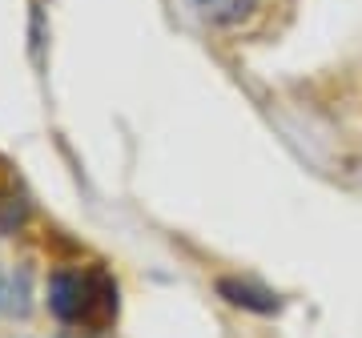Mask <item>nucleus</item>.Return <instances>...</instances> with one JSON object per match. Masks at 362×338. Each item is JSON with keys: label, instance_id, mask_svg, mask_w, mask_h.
I'll list each match as a JSON object with an SVG mask.
<instances>
[{"label": "nucleus", "instance_id": "1", "mask_svg": "<svg viewBox=\"0 0 362 338\" xmlns=\"http://www.w3.org/2000/svg\"><path fill=\"white\" fill-rule=\"evenodd\" d=\"M117 282L101 262H69L49 274L52 318L81 334H105L117 322Z\"/></svg>", "mask_w": 362, "mask_h": 338}, {"label": "nucleus", "instance_id": "2", "mask_svg": "<svg viewBox=\"0 0 362 338\" xmlns=\"http://www.w3.org/2000/svg\"><path fill=\"white\" fill-rule=\"evenodd\" d=\"M218 294L230 302V306H242V310H254V314H274L278 310V294H270L266 286H254V282L218 278Z\"/></svg>", "mask_w": 362, "mask_h": 338}, {"label": "nucleus", "instance_id": "3", "mask_svg": "<svg viewBox=\"0 0 362 338\" xmlns=\"http://www.w3.org/2000/svg\"><path fill=\"white\" fill-rule=\"evenodd\" d=\"M25 218V202H21V190H16L13 165L0 157V226H16Z\"/></svg>", "mask_w": 362, "mask_h": 338}, {"label": "nucleus", "instance_id": "4", "mask_svg": "<svg viewBox=\"0 0 362 338\" xmlns=\"http://www.w3.org/2000/svg\"><path fill=\"white\" fill-rule=\"evenodd\" d=\"M13 294L16 298H25V282H13V278H4V274H0V310H8V314H21L25 310V306H21V302H13Z\"/></svg>", "mask_w": 362, "mask_h": 338}]
</instances>
